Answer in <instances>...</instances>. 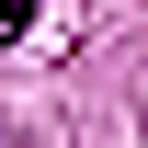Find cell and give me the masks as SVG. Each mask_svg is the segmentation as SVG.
<instances>
[{
    "instance_id": "1",
    "label": "cell",
    "mask_w": 148,
    "mask_h": 148,
    "mask_svg": "<svg viewBox=\"0 0 148 148\" xmlns=\"http://www.w3.org/2000/svg\"><path fill=\"white\" fill-rule=\"evenodd\" d=\"M23 23H34V0H0V46H23Z\"/></svg>"
}]
</instances>
